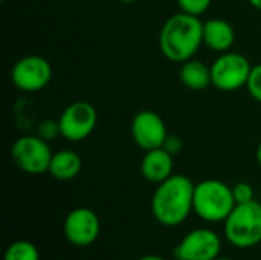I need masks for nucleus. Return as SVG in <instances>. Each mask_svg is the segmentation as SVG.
<instances>
[{
	"instance_id": "obj_1",
	"label": "nucleus",
	"mask_w": 261,
	"mask_h": 260,
	"mask_svg": "<svg viewBox=\"0 0 261 260\" xmlns=\"http://www.w3.org/2000/svg\"><path fill=\"white\" fill-rule=\"evenodd\" d=\"M196 184L185 175H171L151 196V215L164 227H179L194 211Z\"/></svg>"
},
{
	"instance_id": "obj_2",
	"label": "nucleus",
	"mask_w": 261,
	"mask_h": 260,
	"mask_svg": "<svg viewBox=\"0 0 261 260\" xmlns=\"http://www.w3.org/2000/svg\"><path fill=\"white\" fill-rule=\"evenodd\" d=\"M203 44V21L187 12L173 14L165 20L159 34V48L165 58L185 63L194 58Z\"/></svg>"
},
{
	"instance_id": "obj_3",
	"label": "nucleus",
	"mask_w": 261,
	"mask_h": 260,
	"mask_svg": "<svg viewBox=\"0 0 261 260\" xmlns=\"http://www.w3.org/2000/svg\"><path fill=\"white\" fill-rule=\"evenodd\" d=\"M232 187L219 179H203L194 188V213L208 224L225 222L236 207Z\"/></svg>"
},
{
	"instance_id": "obj_4",
	"label": "nucleus",
	"mask_w": 261,
	"mask_h": 260,
	"mask_svg": "<svg viewBox=\"0 0 261 260\" xmlns=\"http://www.w3.org/2000/svg\"><path fill=\"white\" fill-rule=\"evenodd\" d=\"M225 239L239 250L254 248L261 244V204L255 199L237 204L223 222Z\"/></svg>"
},
{
	"instance_id": "obj_5",
	"label": "nucleus",
	"mask_w": 261,
	"mask_h": 260,
	"mask_svg": "<svg viewBox=\"0 0 261 260\" xmlns=\"http://www.w3.org/2000/svg\"><path fill=\"white\" fill-rule=\"evenodd\" d=\"M52 149L49 141L38 135L20 136L11 146V158L14 164L28 175H43L49 172L52 161Z\"/></svg>"
},
{
	"instance_id": "obj_6",
	"label": "nucleus",
	"mask_w": 261,
	"mask_h": 260,
	"mask_svg": "<svg viewBox=\"0 0 261 260\" xmlns=\"http://www.w3.org/2000/svg\"><path fill=\"white\" fill-rule=\"evenodd\" d=\"M213 86L222 92H236L246 86L252 66L249 60L239 52H222L210 66Z\"/></svg>"
},
{
	"instance_id": "obj_7",
	"label": "nucleus",
	"mask_w": 261,
	"mask_h": 260,
	"mask_svg": "<svg viewBox=\"0 0 261 260\" xmlns=\"http://www.w3.org/2000/svg\"><path fill=\"white\" fill-rule=\"evenodd\" d=\"M58 124L66 141L81 143L93 133L98 124V112L87 101H75L61 112Z\"/></svg>"
},
{
	"instance_id": "obj_8",
	"label": "nucleus",
	"mask_w": 261,
	"mask_h": 260,
	"mask_svg": "<svg viewBox=\"0 0 261 260\" xmlns=\"http://www.w3.org/2000/svg\"><path fill=\"white\" fill-rule=\"evenodd\" d=\"M52 80V66L49 60L40 55H26L17 60L11 69L12 84L26 93L43 90Z\"/></svg>"
},
{
	"instance_id": "obj_9",
	"label": "nucleus",
	"mask_w": 261,
	"mask_h": 260,
	"mask_svg": "<svg viewBox=\"0 0 261 260\" xmlns=\"http://www.w3.org/2000/svg\"><path fill=\"white\" fill-rule=\"evenodd\" d=\"M222 239L210 228H196L187 233L174 248L176 260H214L220 256Z\"/></svg>"
},
{
	"instance_id": "obj_10",
	"label": "nucleus",
	"mask_w": 261,
	"mask_h": 260,
	"mask_svg": "<svg viewBox=\"0 0 261 260\" xmlns=\"http://www.w3.org/2000/svg\"><path fill=\"white\" fill-rule=\"evenodd\" d=\"M63 230L70 245L84 248L98 241L101 233V221L93 210L76 207L67 213Z\"/></svg>"
},
{
	"instance_id": "obj_11",
	"label": "nucleus",
	"mask_w": 261,
	"mask_h": 260,
	"mask_svg": "<svg viewBox=\"0 0 261 260\" xmlns=\"http://www.w3.org/2000/svg\"><path fill=\"white\" fill-rule=\"evenodd\" d=\"M132 138L139 149L144 152L159 149L164 146L168 130L159 113L154 110H139L130 124Z\"/></svg>"
},
{
	"instance_id": "obj_12",
	"label": "nucleus",
	"mask_w": 261,
	"mask_h": 260,
	"mask_svg": "<svg viewBox=\"0 0 261 260\" xmlns=\"http://www.w3.org/2000/svg\"><path fill=\"white\" fill-rule=\"evenodd\" d=\"M173 158L174 156L168 153L164 147L145 152L141 161L142 178L156 185L168 179L173 175V169H174Z\"/></svg>"
},
{
	"instance_id": "obj_13",
	"label": "nucleus",
	"mask_w": 261,
	"mask_h": 260,
	"mask_svg": "<svg viewBox=\"0 0 261 260\" xmlns=\"http://www.w3.org/2000/svg\"><path fill=\"white\" fill-rule=\"evenodd\" d=\"M236 41L232 25L223 18H210L203 21V44L214 52H226Z\"/></svg>"
},
{
	"instance_id": "obj_14",
	"label": "nucleus",
	"mask_w": 261,
	"mask_h": 260,
	"mask_svg": "<svg viewBox=\"0 0 261 260\" xmlns=\"http://www.w3.org/2000/svg\"><path fill=\"white\" fill-rule=\"evenodd\" d=\"M83 161L73 150H58L52 155L49 166V175L57 181H70L81 172Z\"/></svg>"
},
{
	"instance_id": "obj_15",
	"label": "nucleus",
	"mask_w": 261,
	"mask_h": 260,
	"mask_svg": "<svg viewBox=\"0 0 261 260\" xmlns=\"http://www.w3.org/2000/svg\"><path fill=\"white\" fill-rule=\"evenodd\" d=\"M179 78L185 87L190 90H205L210 84H213L211 80V67L206 66L203 61L191 58L182 63L179 70Z\"/></svg>"
},
{
	"instance_id": "obj_16",
	"label": "nucleus",
	"mask_w": 261,
	"mask_h": 260,
	"mask_svg": "<svg viewBox=\"0 0 261 260\" xmlns=\"http://www.w3.org/2000/svg\"><path fill=\"white\" fill-rule=\"evenodd\" d=\"M3 260H40V251L29 241H15L6 248Z\"/></svg>"
},
{
	"instance_id": "obj_17",
	"label": "nucleus",
	"mask_w": 261,
	"mask_h": 260,
	"mask_svg": "<svg viewBox=\"0 0 261 260\" xmlns=\"http://www.w3.org/2000/svg\"><path fill=\"white\" fill-rule=\"evenodd\" d=\"M211 2L213 0H177V5H179L182 12L199 17L210 9Z\"/></svg>"
},
{
	"instance_id": "obj_18",
	"label": "nucleus",
	"mask_w": 261,
	"mask_h": 260,
	"mask_svg": "<svg viewBox=\"0 0 261 260\" xmlns=\"http://www.w3.org/2000/svg\"><path fill=\"white\" fill-rule=\"evenodd\" d=\"M37 135L46 141H54L57 136H61L58 120H43L37 127Z\"/></svg>"
},
{
	"instance_id": "obj_19",
	"label": "nucleus",
	"mask_w": 261,
	"mask_h": 260,
	"mask_svg": "<svg viewBox=\"0 0 261 260\" xmlns=\"http://www.w3.org/2000/svg\"><path fill=\"white\" fill-rule=\"evenodd\" d=\"M246 87H248L249 95L257 103H261V63L257 64V66H252V70H251V75L248 78Z\"/></svg>"
},
{
	"instance_id": "obj_20",
	"label": "nucleus",
	"mask_w": 261,
	"mask_h": 260,
	"mask_svg": "<svg viewBox=\"0 0 261 260\" xmlns=\"http://www.w3.org/2000/svg\"><path fill=\"white\" fill-rule=\"evenodd\" d=\"M232 195L236 199V204H245L254 201V188L248 182H237L232 187Z\"/></svg>"
},
{
	"instance_id": "obj_21",
	"label": "nucleus",
	"mask_w": 261,
	"mask_h": 260,
	"mask_svg": "<svg viewBox=\"0 0 261 260\" xmlns=\"http://www.w3.org/2000/svg\"><path fill=\"white\" fill-rule=\"evenodd\" d=\"M162 147H164L168 153H171V155L174 156V155L180 153V150H182V147H184V141H182L177 135H170V133H168V136H167V139H165V143H164Z\"/></svg>"
},
{
	"instance_id": "obj_22",
	"label": "nucleus",
	"mask_w": 261,
	"mask_h": 260,
	"mask_svg": "<svg viewBox=\"0 0 261 260\" xmlns=\"http://www.w3.org/2000/svg\"><path fill=\"white\" fill-rule=\"evenodd\" d=\"M136 260H167L164 259L162 256H158V254H145V256H142V257H139V259Z\"/></svg>"
},
{
	"instance_id": "obj_23",
	"label": "nucleus",
	"mask_w": 261,
	"mask_h": 260,
	"mask_svg": "<svg viewBox=\"0 0 261 260\" xmlns=\"http://www.w3.org/2000/svg\"><path fill=\"white\" fill-rule=\"evenodd\" d=\"M255 9H258V11H261V0H248Z\"/></svg>"
},
{
	"instance_id": "obj_24",
	"label": "nucleus",
	"mask_w": 261,
	"mask_h": 260,
	"mask_svg": "<svg viewBox=\"0 0 261 260\" xmlns=\"http://www.w3.org/2000/svg\"><path fill=\"white\" fill-rule=\"evenodd\" d=\"M255 155H257V161H258V164L261 166V143L258 144V147H257V152H255Z\"/></svg>"
},
{
	"instance_id": "obj_25",
	"label": "nucleus",
	"mask_w": 261,
	"mask_h": 260,
	"mask_svg": "<svg viewBox=\"0 0 261 260\" xmlns=\"http://www.w3.org/2000/svg\"><path fill=\"white\" fill-rule=\"evenodd\" d=\"M214 260H234V259H231V257H222V256H219V257H216Z\"/></svg>"
},
{
	"instance_id": "obj_26",
	"label": "nucleus",
	"mask_w": 261,
	"mask_h": 260,
	"mask_svg": "<svg viewBox=\"0 0 261 260\" xmlns=\"http://www.w3.org/2000/svg\"><path fill=\"white\" fill-rule=\"evenodd\" d=\"M119 2H122V3H125V5H128V3H133V2H136V0H119Z\"/></svg>"
}]
</instances>
